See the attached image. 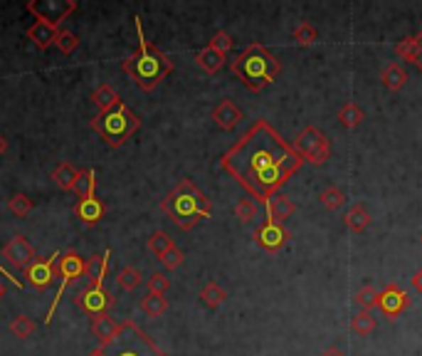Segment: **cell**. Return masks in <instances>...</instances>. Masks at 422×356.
Here are the masks:
<instances>
[{"label":"cell","mask_w":422,"mask_h":356,"mask_svg":"<svg viewBox=\"0 0 422 356\" xmlns=\"http://www.w3.org/2000/svg\"><path fill=\"white\" fill-rule=\"evenodd\" d=\"M301 166L304 161L294 146L267 119H257L220 156L222 171L259 203L277 195Z\"/></svg>","instance_id":"cell-1"},{"label":"cell","mask_w":422,"mask_h":356,"mask_svg":"<svg viewBox=\"0 0 422 356\" xmlns=\"http://www.w3.org/2000/svg\"><path fill=\"white\" fill-rule=\"evenodd\" d=\"M136 20V33H139V50L129 60H124V72L131 77L134 82L144 92H151L173 72V62L166 53H161L156 45H151L144 38V28H141V18Z\"/></svg>","instance_id":"cell-2"},{"label":"cell","mask_w":422,"mask_h":356,"mask_svg":"<svg viewBox=\"0 0 422 356\" xmlns=\"http://www.w3.org/2000/svg\"><path fill=\"white\" fill-rule=\"evenodd\" d=\"M161 210L178 225L180 230H193L198 220L210 218L212 203L190 178H183L163 200H161Z\"/></svg>","instance_id":"cell-3"},{"label":"cell","mask_w":422,"mask_h":356,"mask_svg":"<svg viewBox=\"0 0 422 356\" xmlns=\"http://www.w3.org/2000/svg\"><path fill=\"white\" fill-rule=\"evenodd\" d=\"M230 70L247 90L262 92L264 87H269L277 80V75L281 72V62L274 58L272 50H267L259 43H252L232 60Z\"/></svg>","instance_id":"cell-4"},{"label":"cell","mask_w":422,"mask_h":356,"mask_svg":"<svg viewBox=\"0 0 422 356\" xmlns=\"http://www.w3.org/2000/svg\"><path fill=\"white\" fill-rule=\"evenodd\" d=\"M90 126L109 144V146L119 149L141 129V119L134 114L126 104H117L114 109L102 112V114L94 117Z\"/></svg>","instance_id":"cell-5"},{"label":"cell","mask_w":422,"mask_h":356,"mask_svg":"<svg viewBox=\"0 0 422 356\" xmlns=\"http://www.w3.org/2000/svg\"><path fill=\"white\" fill-rule=\"evenodd\" d=\"M294 151L301 156V161H309L314 166H321L331 158V141L321 129L306 126L304 131L296 134V139L291 141Z\"/></svg>","instance_id":"cell-6"},{"label":"cell","mask_w":422,"mask_h":356,"mask_svg":"<svg viewBox=\"0 0 422 356\" xmlns=\"http://www.w3.org/2000/svg\"><path fill=\"white\" fill-rule=\"evenodd\" d=\"M57 275H60V290H57L55 302H52L50 312H47V322H50V319H52V314H55L57 302H60V297L65 295L67 287H70L72 282H77L82 275H85V260H82V257L77 255L75 250L65 252V255H60V262H57Z\"/></svg>","instance_id":"cell-7"},{"label":"cell","mask_w":422,"mask_h":356,"mask_svg":"<svg viewBox=\"0 0 422 356\" xmlns=\"http://www.w3.org/2000/svg\"><path fill=\"white\" fill-rule=\"evenodd\" d=\"M75 304L82 309L85 314H90V317H102V314H107L109 309H112L114 304V297L109 290H104L102 287H85V290H80L75 295Z\"/></svg>","instance_id":"cell-8"},{"label":"cell","mask_w":422,"mask_h":356,"mask_svg":"<svg viewBox=\"0 0 422 356\" xmlns=\"http://www.w3.org/2000/svg\"><path fill=\"white\" fill-rule=\"evenodd\" d=\"M28 10L35 15L38 20H43V23H50V25H60L62 20L67 18V15H72L77 10V3H72V0H30L28 3Z\"/></svg>","instance_id":"cell-9"},{"label":"cell","mask_w":422,"mask_h":356,"mask_svg":"<svg viewBox=\"0 0 422 356\" xmlns=\"http://www.w3.org/2000/svg\"><path fill=\"white\" fill-rule=\"evenodd\" d=\"M252 237L264 252H277L279 247H284L286 242H289L291 233L284 228V223H277V220H272V218H264V223L257 225V230L252 233Z\"/></svg>","instance_id":"cell-10"},{"label":"cell","mask_w":422,"mask_h":356,"mask_svg":"<svg viewBox=\"0 0 422 356\" xmlns=\"http://www.w3.org/2000/svg\"><path fill=\"white\" fill-rule=\"evenodd\" d=\"M408 307H410V295L403 287H398L395 282L383 287V292H380V297H378V309L383 312V317L388 319V322H395Z\"/></svg>","instance_id":"cell-11"},{"label":"cell","mask_w":422,"mask_h":356,"mask_svg":"<svg viewBox=\"0 0 422 356\" xmlns=\"http://www.w3.org/2000/svg\"><path fill=\"white\" fill-rule=\"evenodd\" d=\"M57 257L60 255L55 252V255L45 257V260H35L33 265L25 267V280H28L30 287H35L38 292H43L52 285V280H55V262H60Z\"/></svg>","instance_id":"cell-12"},{"label":"cell","mask_w":422,"mask_h":356,"mask_svg":"<svg viewBox=\"0 0 422 356\" xmlns=\"http://www.w3.org/2000/svg\"><path fill=\"white\" fill-rule=\"evenodd\" d=\"M3 257L13 267H28L35 262V247L25 235H15L3 245Z\"/></svg>","instance_id":"cell-13"},{"label":"cell","mask_w":422,"mask_h":356,"mask_svg":"<svg viewBox=\"0 0 422 356\" xmlns=\"http://www.w3.org/2000/svg\"><path fill=\"white\" fill-rule=\"evenodd\" d=\"M124 332V324H119L117 319H112L109 314H102V317L92 319V334L97 339L99 349H109Z\"/></svg>","instance_id":"cell-14"},{"label":"cell","mask_w":422,"mask_h":356,"mask_svg":"<svg viewBox=\"0 0 422 356\" xmlns=\"http://www.w3.org/2000/svg\"><path fill=\"white\" fill-rule=\"evenodd\" d=\"M75 215L85 225H97L99 220L107 215V205H104L97 195H92V198H82V200H77V205H75Z\"/></svg>","instance_id":"cell-15"},{"label":"cell","mask_w":422,"mask_h":356,"mask_svg":"<svg viewBox=\"0 0 422 356\" xmlns=\"http://www.w3.org/2000/svg\"><path fill=\"white\" fill-rule=\"evenodd\" d=\"M57 35H60V30L50 23H43V20H35V23L28 28V38L33 40V45L38 50L52 48V45L57 43Z\"/></svg>","instance_id":"cell-16"},{"label":"cell","mask_w":422,"mask_h":356,"mask_svg":"<svg viewBox=\"0 0 422 356\" xmlns=\"http://www.w3.org/2000/svg\"><path fill=\"white\" fill-rule=\"evenodd\" d=\"M212 119H215V124L220 129L232 131V129L237 126L239 122H242V112L237 109V104H234L232 99H222L220 104L212 109Z\"/></svg>","instance_id":"cell-17"},{"label":"cell","mask_w":422,"mask_h":356,"mask_svg":"<svg viewBox=\"0 0 422 356\" xmlns=\"http://www.w3.org/2000/svg\"><path fill=\"white\" fill-rule=\"evenodd\" d=\"M264 208H267V218L277 220V223H284L286 218H291V215H294L296 205H294V200H291V198L277 193V195H272L267 203H264Z\"/></svg>","instance_id":"cell-18"},{"label":"cell","mask_w":422,"mask_h":356,"mask_svg":"<svg viewBox=\"0 0 422 356\" xmlns=\"http://www.w3.org/2000/svg\"><path fill=\"white\" fill-rule=\"evenodd\" d=\"M107 267H109V252L102 255H94L85 262V277L90 280L92 287H102L104 277H107Z\"/></svg>","instance_id":"cell-19"},{"label":"cell","mask_w":422,"mask_h":356,"mask_svg":"<svg viewBox=\"0 0 422 356\" xmlns=\"http://www.w3.org/2000/svg\"><path fill=\"white\" fill-rule=\"evenodd\" d=\"M195 62L205 75H215V72H220V67L225 65V55H220L217 50H212L210 45H207V48H202L200 53L195 55Z\"/></svg>","instance_id":"cell-20"},{"label":"cell","mask_w":422,"mask_h":356,"mask_svg":"<svg viewBox=\"0 0 422 356\" xmlns=\"http://www.w3.org/2000/svg\"><path fill=\"white\" fill-rule=\"evenodd\" d=\"M346 228L351 230V233H363V230L368 228V225H371V213H368V208L363 203H356L353 205L351 210H348L346 213Z\"/></svg>","instance_id":"cell-21"},{"label":"cell","mask_w":422,"mask_h":356,"mask_svg":"<svg viewBox=\"0 0 422 356\" xmlns=\"http://www.w3.org/2000/svg\"><path fill=\"white\" fill-rule=\"evenodd\" d=\"M92 102H94V107L99 109V114H102V112L114 109L117 104H121L117 90H114V87H109V85H99L97 90H94V95H92Z\"/></svg>","instance_id":"cell-22"},{"label":"cell","mask_w":422,"mask_h":356,"mask_svg":"<svg viewBox=\"0 0 422 356\" xmlns=\"http://www.w3.org/2000/svg\"><path fill=\"white\" fill-rule=\"evenodd\" d=\"M380 80H383V85L388 87L390 92H400L408 85V72H405L398 62H390L383 70V75H380Z\"/></svg>","instance_id":"cell-23"},{"label":"cell","mask_w":422,"mask_h":356,"mask_svg":"<svg viewBox=\"0 0 422 356\" xmlns=\"http://www.w3.org/2000/svg\"><path fill=\"white\" fill-rule=\"evenodd\" d=\"M336 119H338V124H341L343 129H356L358 124L366 119V112H363L361 107L356 104V102H346V104L338 109Z\"/></svg>","instance_id":"cell-24"},{"label":"cell","mask_w":422,"mask_h":356,"mask_svg":"<svg viewBox=\"0 0 422 356\" xmlns=\"http://www.w3.org/2000/svg\"><path fill=\"white\" fill-rule=\"evenodd\" d=\"M77 193V198H92L94 190H97V171L94 168H82L80 176H77V183L72 188Z\"/></svg>","instance_id":"cell-25"},{"label":"cell","mask_w":422,"mask_h":356,"mask_svg":"<svg viewBox=\"0 0 422 356\" xmlns=\"http://www.w3.org/2000/svg\"><path fill=\"white\" fill-rule=\"evenodd\" d=\"M77 176H80V171H77L72 163H60V166H55V171H52V180L57 183V188L62 190H72L77 183Z\"/></svg>","instance_id":"cell-26"},{"label":"cell","mask_w":422,"mask_h":356,"mask_svg":"<svg viewBox=\"0 0 422 356\" xmlns=\"http://www.w3.org/2000/svg\"><path fill=\"white\" fill-rule=\"evenodd\" d=\"M141 309H144L146 317H163L166 312H168V299L166 295H153V292H148L144 299H141Z\"/></svg>","instance_id":"cell-27"},{"label":"cell","mask_w":422,"mask_h":356,"mask_svg":"<svg viewBox=\"0 0 422 356\" xmlns=\"http://www.w3.org/2000/svg\"><path fill=\"white\" fill-rule=\"evenodd\" d=\"M200 299H202V304H205V307L217 309V307H220V304L227 299V292L222 290V287L217 285V282H207V285L200 290Z\"/></svg>","instance_id":"cell-28"},{"label":"cell","mask_w":422,"mask_h":356,"mask_svg":"<svg viewBox=\"0 0 422 356\" xmlns=\"http://www.w3.org/2000/svg\"><path fill=\"white\" fill-rule=\"evenodd\" d=\"M351 329L358 334V337H368V334L375 332V317L371 312H366V309H361V312L353 314Z\"/></svg>","instance_id":"cell-29"},{"label":"cell","mask_w":422,"mask_h":356,"mask_svg":"<svg viewBox=\"0 0 422 356\" xmlns=\"http://www.w3.org/2000/svg\"><path fill=\"white\" fill-rule=\"evenodd\" d=\"M319 200L326 210H338V208H343V203H346V195H343V190L336 188V185H328V188H324L319 193Z\"/></svg>","instance_id":"cell-30"},{"label":"cell","mask_w":422,"mask_h":356,"mask_svg":"<svg viewBox=\"0 0 422 356\" xmlns=\"http://www.w3.org/2000/svg\"><path fill=\"white\" fill-rule=\"evenodd\" d=\"M395 55H398L403 62H410V65H415L418 62V40L413 38H403L398 45H395Z\"/></svg>","instance_id":"cell-31"},{"label":"cell","mask_w":422,"mask_h":356,"mask_svg":"<svg viewBox=\"0 0 422 356\" xmlns=\"http://www.w3.org/2000/svg\"><path fill=\"white\" fill-rule=\"evenodd\" d=\"M117 282H119V287H121V290L134 292L141 285V282H144V275H141L136 267H124V270L117 275Z\"/></svg>","instance_id":"cell-32"},{"label":"cell","mask_w":422,"mask_h":356,"mask_svg":"<svg viewBox=\"0 0 422 356\" xmlns=\"http://www.w3.org/2000/svg\"><path fill=\"white\" fill-rule=\"evenodd\" d=\"M294 40H296V45H301V48H311V45L319 40V33H316V28L311 23H301V25H296L294 28Z\"/></svg>","instance_id":"cell-33"},{"label":"cell","mask_w":422,"mask_h":356,"mask_svg":"<svg viewBox=\"0 0 422 356\" xmlns=\"http://www.w3.org/2000/svg\"><path fill=\"white\" fill-rule=\"evenodd\" d=\"M234 215H237V220H242V223H249V220H254V218L259 215L257 200H252V198H239L237 205H234Z\"/></svg>","instance_id":"cell-34"},{"label":"cell","mask_w":422,"mask_h":356,"mask_svg":"<svg viewBox=\"0 0 422 356\" xmlns=\"http://www.w3.org/2000/svg\"><path fill=\"white\" fill-rule=\"evenodd\" d=\"M8 210L15 218H25V215H30V210H33V200L25 193H15L13 198L8 200Z\"/></svg>","instance_id":"cell-35"},{"label":"cell","mask_w":422,"mask_h":356,"mask_svg":"<svg viewBox=\"0 0 422 356\" xmlns=\"http://www.w3.org/2000/svg\"><path fill=\"white\" fill-rule=\"evenodd\" d=\"M10 332H13V337H18V339L33 337V332H35L33 319L25 317V314H20V317H15L13 322H10Z\"/></svg>","instance_id":"cell-36"},{"label":"cell","mask_w":422,"mask_h":356,"mask_svg":"<svg viewBox=\"0 0 422 356\" xmlns=\"http://www.w3.org/2000/svg\"><path fill=\"white\" fill-rule=\"evenodd\" d=\"M171 247H173V240H171L168 233H163V230H156V233L148 237V250L153 252L156 257H161L166 250H171Z\"/></svg>","instance_id":"cell-37"},{"label":"cell","mask_w":422,"mask_h":356,"mask_svg":"<svg viewBox=\"0 0 422 356\" xmlns=\"http://www.w3.org/2000/svg\"><path fill=\"white\" fill-rule=\"evenodd\" d=\"M378 297H380V292L375 290L373 285H363L361 290L356 292V302L361 304V309H366V312H371L373 307H378Z\"/></svg>","instance_id":"cell-38"},{"label":"cell","mask_w":422,"mask_h":356,"mask_svg":"<svg viewBox=\"0 0 422 356\" xmlns=\"http://www.w3.org/2000/svg\"><path fill=\"white\" fill-rule=\"evenodd\" d=\"M55 45H57V50H60L62 55H72L77 48H80V38H77L75 33H70V30H60Z\"/></svg>","instance_id":"cell-39"},{"label":"cell","mask_w":422,"mask_h":356,"mask_svg":"<svg viewBox=\"0 0 422 356\" xmlns=\"http://www.w3.org/2000/svg\"><path fill=\"white\" fill-rule=\"evenodd\" d=\"M161 260V265L166 267V270H178L180 265H183V260H185V255H183V250L180 247H171V250H166L163 255L158 257Z\"/></svg>","instance_id":"cell-40"},{"label":"cell","mask_w":422,"mask_h":356,"mask_svg":"<svg viewBox=\"0 0 422 356\" xmlns=\"http://www.w3.org/2000/svg\"><path fill=\"white\" fill-rule=\"evenodd\" d=\"M232 45H234V40L225 33V30H220V33H215V35L210 38V48L217 50L220 55H227V53H230Z\"/></svg>","instance_id":"cell-41"},{"label":"cell","mask_w":422,"mask_h":356,"mask_svg":"<svg viewBox=\"0 0 422 356\" xmlns=\"http://www.w3.org/2000/svg\"><path fill=\"white\" fill-rule=\"evenodd\" d=\"M168 287H171V280L163 272H153V275L148 277V292H153V295H166Z\"/></svg>","instance_id":"cell-42"},{"label":"cell","mask_w":422,"mask_h":356,"mask_svg":"<svg viewBox=\"0 0 422 356\" xmlns=\"http://www.w3.org/2000/svg\"><path fill=\"white\" fill-rule=\"evenodd\" d=\"M415 40H418V62H415V67L422 72V30L418 35H415Z\"/></svg>","instance_id":"cell-43"},{"label":"cell","mask_w":422,"mask_h":356,"mask_svg":"<svg viewBox=\"0 0 422 356\" xmlns=\"http://www.w3.org/2000/svg\"><path fill=\"white\" fill-rule=\"evenodd\" d=\"M413 287H415V290H418L420 295H422V270H418V272H415V275H413Z\"/></svg>","instance_id":"cell-44"},{"label":"cell","mask_w":422,"mask_h":356,"mask_svg":"<svg viewBox=\"0 0 422 356\" xmlns=\"http://www.w3.org/2000/svg\"><path fill=\"white\" fill-rule=\"evenodd\" d=\"M321 356H346V354H343V352H341V349H336V347H331V349H326V352H324V354H321Z\"/></svg>","instance_id":"cell-45"},{"label":"cell","mask_w":422,"mask_h":356,"mask_svg":"<svg viewBox=\"0 0 422 356\" xmlns=\"http://www.w3.org/2000/svg\"><path fill=\"white\" fill-rule=\"evenodd\" d=\"M5 149H8V141H5V136L0 134V156L5 153Z\"/></svg>","instance_id":"cell-46"},{"label":"cell","mask_w":422,"mask_h":356,"mask_svg":"<svg viewBox=\"0 0 422 356\" xmlns=\"http://www.w3.org/2000/svg\"><path fill=\"white\" fill-rule=\"evenodd\" d=\"M90 356H107V349H94Z\"/></svg>","instance_id":"cell-47"},{"label":"cell","mask_w":422,"mask_h":356,"mask_svg":"<svg viewBox=\"0 0 422 356\" xmlns=\"http://www.w3.org/2000/svg\"><path fill=\"white\" fill-rule=\"evenodd\" d=\"M0 297H5V287L3 285H0Z\"/></svg>","instance_id":"cell-48"},{"label":"cell","mask_w":422,"mask_h":356,"mask_svg":"<svg viewBox=\"0 0 422 356\" xmlns=\"http://www.w3.org/2000/svg\"><path fill=\"white\" fill-rule=\"evenodd\" d=\"M420 240H422V235H420Z\"/></svg>","instance_id":"cell-49"}]
</instances>
